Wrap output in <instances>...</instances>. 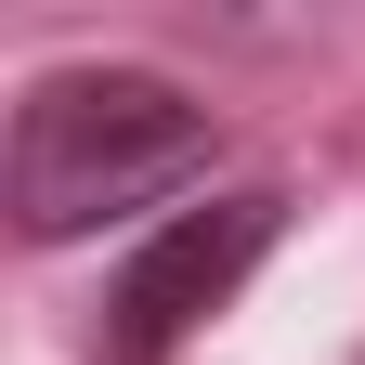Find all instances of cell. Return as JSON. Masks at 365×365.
Masks as SVG:
<instances>
[{"mask_svg": "<svg viewBox=\"0 0 365 365\" xmlns=\"http://www.w3.org/2000/svg\"><path fill=\"white\" fill-rule=\"evenodd\" d=\"M274 235H287V196H274V182H235V196H196V209H170L157 235L118 261L91 352H105V365H170V352L196 339L222 300L248 287V261H261Z\"/></svg>", "mask_w": 365, "mask_h": 365, "instance_id": "7a4b0ae2", "label": "cell"}, {"mask_svg": "<svg viewBox=\"0 0 365 365\" xmlns=\"http://www.w3.org/2000/svg\"><path fill=\"white\" fill-rule=\"evenodd\" d=\"M209 157H222V118L182 78H157V66H53L14 105V170H0L14 182V235L66 248V235H91L118 209H157L182 182H209Z\"/></svg>", "mask_w": 365, "mask_h": 365, "instance_id": "6da1fadb", "label": "cell"}]
</instances>
